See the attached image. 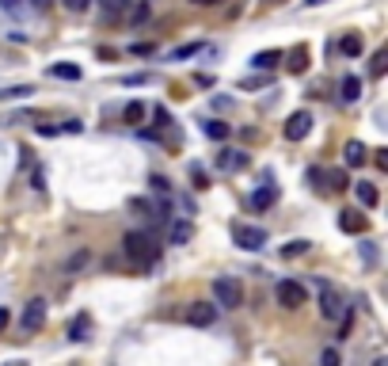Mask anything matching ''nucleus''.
I'll list each match as a JSON object with an SVG mask.
<instances>
[{"instance_id": "nucleus-1", "label": "nucleus", "mask_w": 388, "mask_h": 366, "mask_svg": "<svg viewBox=\"0 0 388 366\" xmlns=\"http://www.w3.org/2000/svg\"><path fill=\"white\" fill-rule=\"evenodd\" d=\"M122 252H126V260L130 264H137V267H149V264H156V256H160V248H156V240L149 237V233H126L122 237Z\"/></svg>"}, {"instance_id": "nucleus-2", "label": "nucleus", "mask_w": 388, "mask_h": 366, "mask_svg": "<svg viewBox=\"0 0 388 366\" xmlns=\"http://www.w3.org/2000/svg\"><path fill=\"white\" fill-rule=\"evenodd\" d=\"M232 240L240 244L244 252H259V248H267V229H259V225H244V221H236V225H232Z\"/></svg>"}, {"instance_id": "nucleus-3", "label": "nucleus", "mask_w": 388, "mask_h": 366, "mask_svg": "<svg viewBox=\"0 0 388 366\" xmlns=\"http://www.w3.org/2000/svg\"><path fill=\"white\" fill-rule=\"evenodd\" d=\"M240 302H244V286L236 279H213V305L236 309Z\"/></svg>"}, {"instance_id": "nucleus-4", "label": "nucleus", "mask_w": 388, "mask_h": 366, "mask_svg": "<svg viewBox=\"0 0 388 366\" xmlns=\"http://www.w3.org/2000/svg\"><path fill=\"white\" fill-rule=\"evenodd\" d=\"M274 298H278L282 309H301V305H305V298H308V290L301 286L297 279H282V283L274 286Z\"/></svg>"}, {"instance_id": "nucleus-5", "label": "nucleus", "mask_w": 388, "mask_h": 366, "mask_svg": "<svg viewBox=\"0 0 388 366\" xmlns=\"http://www.w3.org/2000/svg\"><path fill=\"white\" fill-rule=\"evenodd\" d=\"M42 324H46V298H31L20 313V328L23 332H39Z\"/></svg>"}, {"instance_id": "nucleus-6", "label": "nucleus", "mask_w": 388, "mask_h": 366, "mask_svg": "<svg viewBox=\"0 0 388 366\" xmlns=\"http://www.w3.org/2000/svg\"><path fill=\"white\" fill-rule=\"evenodd\" d=\"M320 313H324V321H339V317L346 313V305H343V298L335 294V286L320 290Z\"/></svg>"}, {"instance_id": "nucleus-7", "label": "nucleus", "mask_w": 388, "mask_h": 366, "mask_svg": "<svg viewBox=\"0 0 388 366\" xmlns=\"http://www.w3.org/2000/svg\"><path fill=\"white\" fill-rule=\"evenodd\" d=\"M308 130H312V115H308V111L289 115V122H286V138H289V142H305Z\"/></svg>"}, {"instance_id": "nucleus-8", "label": "nucleus", "mask_w": 388, "mask_h": 366, "mask_svg": "<svg viewBox=\"0 0 388 366\" xmlns=\"http://www.w3.org/2000/svg\"><path fill=\"white\" fill-rule=\"evenodd\" d=\"M213 321H217V305L194 302L191 309H187V324H194V328H210Z\"/></svg>"}, {"instance_id": "nucleus-9", "label": "nucleus", "mask_w": 388, "mask_h": 366, "mask_svg": "<svg viewBox=\"0 0 388 366\" xmlns=\"http://www.w3.org/2000/svg\"><path fill=\"white\" fill-rule=\"evenodd\" d=\"M217 164H221L225 172H244V168H248V153H240V149H221Z\"/></svg>"}, {"instance_id": "nucleus-10", "label": "nucleus", "mask_w": 388, "mask_h": 366, "mask_svg": "<svg viewBox=\"0 0 388 366\" xmlns=\"http://www.w3.org/2000/svg\"><path fill=\"white\" fill-rule=\"evenodd\" d=\"M339 229L343 233H365L369 221H365V214H358V210H343L339 214Z\"/></svg>"}, {"instance_id": "nucleus-11", "label": "nucleus", "mask_w": 388, "mask_h": 366, "mask_svg": "<svg viewBox=\"0 0 388 366\" xmlns=\"http://www.w3.org/2000/svg\"><path fill=\"white\" fill-rule=\"evenodd\" d=\"M343 161H346V168H362V164L369 161V149H365L362 142H346V149H343Z\"/></svg>"}, {"instance_id": "nucleus-12", "label": "nucleus", "mask_w": 388, "mask_h": 366, "mask_svg": "<svg viewBox=\"0 0 388 366\" xmlns=\"http://www.w3.org/2000/svg\"><path fill=\"white\" fill-rule=\"evenodd\" d=\"M339 96H343V103H358L362 99V80H358L354 73H346L343 84H339Z\"/></svg>"}, {"instance_id": "nucleus-13", "label": "nucleus", "mask_w": 388, "mask_h": 366, "mask_svg": "<svg viewBox=\"0 0 388 366\" xmlns=\"http://www.w3.org/2000/svg\"><path fill=\"white\" fill-rule=\"evenodd\" d=\"M99 8H103V20H126V12H130V0H99Z\"/></svg>"}, {"instance_id": "nucleus-14", "label": "nucleus", "mask_w": 388, "mask_h": 366, "mask_svg": "<svg viewBox=\"0 0 388 366\" xmlns=\"http://www.w3.org/2000/svg\"><path fill=\"white\" fill-rule=\"evenodd\" d=\"M202 134L213 138V142H225V138L232 134V126H229V122H221V118H206L202 122Z\"/></svg>"}, {"instance_id": "nucleus-15", "label": "nucleus", "mask_w": 388, "mask_h": 366, "mask_svg": "<svg viewBox=\"0 0 388 366\" xmlns=\"http://www.w3.org/2000/svg\"><path fill=\"white\" fill-rule=\"evenodd\" d=\"M88 332H92V317H88V313L73 317V324H69V340H73V343H80V340H88Z\"/></svg>"}, {"instance_id": "nucleus-16", "label": "nucleus", "mask_w": 388, "mask_h": 366, "mask_svg": "<svg viewBox=\"0 0 388 366\" xmlns=\"http://www.w3.org/2000/svg\"><path fill=\"white\" fill-rule=\"evenodd\" d=\"M274 202H278V187H259V191L251 195V206H255V210H270Z\"/></svg>"}, {"instance_id": "nucleus-17", "label": "nucleus", "mask_w": 388, "mask_h": 366, "mask_svg": "<svg viewBox=\"0 0 388 366\" xmlns=\"http://www.w3.org/2000/svg\"><path fill=\"white\" fill-rule=\"evenodd\" d=\"M286 65H289V73H305V69H308V46H305V42H301V46H293Z\"/></svg>"}, {"instance_id": "nucleus-18", "label": "nucleus", "mask_w": 388, "mask_h": 366, "mask_svg": "<svg viewBox=\"0 0 388 366\" xmlns=\"http://www.w3.org/2000/svg\"><path fill=\"white\" fill-rule=\"evenodd\" d=\"M194 237V225L191 221H172V229H168V240L172 244H187Z\"/></svg>"}, {"instance_id": "nucleus-19", "label": "nucleus", "mask_w": 388, "mask_h": 366, "mask_svg": "<svg viewBox=\"0 0 388 366\" xmlns=\"http://www.w3.org/2000/svg\"><path fill=\"white\" fill-rule=\"evenodd\" d=\"M354 195H358V202H362L365 210H373V206H377V187H373V183H362V180H358V183H354Z\"/></svg>"}, {"instance_id": "nucleus-20", "label": "nucleus", "mask_w": 388, "mask_h": 366, "mask_svg": "<svg viewBox=\"0 0 388 366\" xmlns=\"http://www.w3.org/2000/svg\"><path fill=\"white\" fill-rule=\"evenodd\" d=\"M278 61H282V50H263V54H255V58H251L255 69H267V73H270Z\"/></svg>"}, {"instance_id": "nucleus-21", "label": "nucleus", "mask_w": 388, "mask_h": 366, "mask_svg": "<svg viewBox=\"0 0 388 366\" xmlns=\"http://www.w3.org/2000/svg\"><path fill=\"white\" fill-rule=\"evenodd\" d=\"M50 77H58V80H80V65H69V61L50 65Z\"/></svg>"}, {"instance_id": "nucleus-22", "label": "nucleus", "mask_w": 388, "mask_h": 366, "mask_svg": "<svg viewBox=\"0 0 388 366\" xmlns=\"http://www.w3.org/2000/svg\"><path fill=\"white\" fill-rule=\"evenodd\" d=\"M339 50H343L346 58H358V54L365 50V42L358 39V35H343V39H339Z\"/></svg>"}, {"instance_id": "nucleus-23", "label": "nucleus", "mask_w": 388, "mask_h": 366, "mask_svg": "<svg viewBox=\"0 0 388 366\" xmlns=\"http://www.w3.org/2000/svg\"><path fill=\"white\" fill-rule=\"evenodd\" d=\"M141 118H145V103H141V99L126 103V111H122V122H130V126H137Z\"/></svg>"}, {"instance_id": "nucleus-24", "label": "nucleus", "mask_w": 388, "mask_h": 366, "mask_svg": "<svg viewBox=\"0 0 388 366\" xmlns=\"http://www.w3.org/2000/svg\"><path fill=\"white\" fill-rule=\"evenodd\" d=\"M31 84H15V88H4V92H0V99H27V96H31Z\"/></svg>"}, {"instance_id": "nucleus-25", "label": "nucleus", "mask_w": 388, "mask_h": 366, "mask_svg": "<svg viewBox=\"0 0 388 366\" xmlns=\"http://www.w3.org/2000/svg\"><path fill=\"white\" fill-rule=\"evenodd\" d=\"M305 252H308V240H289L286 248H282V256L293 260V256H305Z\"/></svg>"}, {"instance_id": "nucleus-26", "label": "nucleus", "mask_w": 388, "mask_h": 366, "mask_svg": "<svg viewBox=\"0 0 388 366\" xmlns=\"http://www.w3.org/2000/svg\"><path fill=\"white\" fill-rule=\"evenodd\" d=\"M384 65H388V50H377V54H373V65H369V73H373V77H384Z\"/></svg>"}, {"instance_id": "nucleus-27", "label": "nucleus", "mask_w": 388, "mask_h": 366, "mask_svg": "<svg viewBox=\"0 0 388 366\" xmlns=\"http://www.w3.org/2000/svg\"><path fill=\"white\" fill-rule=\"evenodd\" d=\"M61 4H65V12L80 16V12H88V8H92V0H61Z\"/></svg>"}, {"instance_id": "nucleus-28", "label": "nucleus", "mask_w": 388, "mask_h": 366, "mask_svg": "<svg viewBox=\"0 0 388 366\" xmlns=\"http://www.w3.org/2000/svg\"><path fill=\"white\" fill-rule=\"evenodd\" d=\"M191 180H194L198 191H202V187H210V176L202 172V164H191Z\"/></svg>"}, {"instance_id": "nucleus-29", "label": "nucleus", "mask_w": 388, "mask_h": 366, "mask_svg": "<svg viewBox=\"0 0 388 366\" xmlns=\"http://www.w3.org/2000/svg\"><path fill=\"white\" fill-rule=\"evenodd\" d=\"M362 260H365V267L377 264V244L373 240H362Z\"/></svg>"}, {"instance_id": "nucleus-30", "label": "nucleus", "mask_w": 388, "mask_h": 366, "mask_svg": "<svg viewBox=\"0 0 388 366\" xmlns=\"http://www.w3.org/2000/svg\"><path fill=\"white\" fill-rule=\"evenodd\" d=\"M327 180H331V191H346V187H350V183H346V172H339V168L327 176Z\"/></svg>"}, {"instance_id": "nucleus-31", "label": "nucleus", "mask_w": 388, "mask_h": 366, "mask_svg": "<svg viewBox=\"0 0 388 366\" xmlns=\"http://www.w3.org/2000/svg\"><path fill=\"white\" fill-rule=\"evenodd\" d=\"M145 20H149V4L141 0V4H134V16H130V23L137 27V23H145Z\"/></svg>"}, {"instance_id": "nucleus-32", "label": "nucleus", "mask_w": 388, "mask_h": 366, "mask_svg": "<svg viewBox=\"0 0 388 366\" xmlns=\"http://www.w3.org/2000/svg\"><path fill=\"white\" fill-rule=\"evenodd\" d=\"M149 183H153V191H156V195H164V199H168V195H172V183H168L164 176H153V180H149Z\"/></svg>"}, {"instance_id": "nucleus-33", "label": "nucleus", "mask_w": 388, "mask_h": 366, "mask_svg": "<svg viewBox=\"0 0 388 366\" xmlns=\"http://www.w3.org/2000/svg\"><path fill=\"white\" fill-rule=\"evenodd\" d=\"M191 54H202V42H187V46H179L172 58H191Z\"/></svg>"}, {"instance_id": "nucleus-34", "label": "nucleus", "mask_w": 388, "mask_h": 366, "mask_svg": "<svg viewBox=\"0 0 388 366\" xmlns=\"http://www.w3.org/2000/svg\"><path fill=\"white\" fill-rule=\"evenodd\" d=\"M320 362H324V366H339V351H335V347H327V351L320 355Z\"/></svg>"}, {"instance_id": "nucleus-35", "label": "nucleus", "mask_w": 388, "mask_h": 366, "mask_svg": "<svg viewBox=\"0 0 388 366\" xmlns=\"http://www.w3.org/2000/svg\"><path fill=\"white\" fill-rule=\"evenodd\" d=\"M39 134H42V138H58V134H61V126H50V122H39Z\"/></svg>"}, {"instance_id": "nucleus-36", "label": "nucleus", "mask_w": 388, "mask_h": 366, "mask_svg": "<svg viewBox=\"0 0 388 366\" xmlns=\"http://www.w3.org/2000/svg\"><path fill=\"white\" fill-rule=\"evenodd\" d=\"M130 50H134L137 58H145V54H153V42H134V46H130Z\"/></svg>"}, {"instance_id": "nucleus-37", "label": "nucleus", "mask_w": 388, "mask_h": 366, "mask_svg": "<svg viewBox=\"0 0 388 366\" xmlns=\"http://www.w3.org/2000/svg\"><path fill=\"white\" fill-rule=\"evenodd\" d=\"M153 118H156V126H168V111L164 107H153Z\"/></svg>"}, {"instance_id": "nucleus-38", "label": "nucleus", "mask_w": 388, "mask_h": 366, "mask_svg": "<svg viewBox=\"0 0 388 366\" xmlns=\"http://www.w3.org/2000/svg\"><path fill=\"white\" fill-rule=\"evenodd\" d=\"M373 161H377V168H384V172H388V153H384V149H377Z\"/></svg>"}, {"instance_id": "nucleus-39", "label": "nucleus", "mask_w": 388, "mask_h": 366, "mask_svg": "<svg viewBox=\"0 0 388 366\" xmlns=\"http://www.w3.org/2000/svg\"><path fill=\"white\" fill-rule=\"evenodd\" d=\"M191 4H198V8H217L221 0H191Z\"/></svg>"}, {"instance_id": "nucleus-40", "label": "nucleus", "mask_w": 388, "mask_h": 366, "mask_svg": "<svg viewBox=\"0 0 388 366\" xmlns=\"http://www.w3.org/2000/svg\"><path fill=\"white\" fill-rule=\"evenodd\" d=\"M31 4H35V8H39V12H46V8H50V4H54V0H31Z\"/></svg>"}, {"instance_id": "nucleus-41", "label": "nucleus", "mask_w": 388, "mask_h": 366, "mask_svg": "<svg viewBox=\"0 0 388 366\" xmlns=\"http://www.w3.org/2000/svg\"><path fill=\"white\" fill-rule=\"evenodd\" d=\"M4 324H8V309H0V332H4Z\"/></svg>"}, {"instance_id": "nucleus-42", "label": "nucleus", "mask_w": 388, "mask_h": 366, "mask_svg": "<svg viewBox=\"0 0 388 366\" xmlns=\"http://www.w3.org/2000/svg\"><path fill=\"white\" fill-rule=\"evenodd\" d=\"M305 4H308V8H316V4H324V0H305Z\"/></svg>"}, {"instance_id": "nucleus-43", "label": "nucleus", "mask_w": 388, "mask_h": 366, "mask_svg": "<svg viewBox=\"0 0 388 366\" xmlns=\"http://www.w3.org/2000/svg\"><path fill=\"white\" fill-rule=\"evenodd\" d=\"M0 4H4V8H15V0H0Z\"/></svg>"}, {"instance_id": "nucleus-44", "label": "nucleus", "mask_w": 388, "mask_h": 366, "mask_svg": "<svg viewBox=\"0 0 388 366\" xmlns=\"http://www.w3.org/2000/svg\"><path fill=\"white\" fill-rule=\"evenodd\" d=\"M270 4H282V0H270Z\"/></svg>"}]
</instances>
